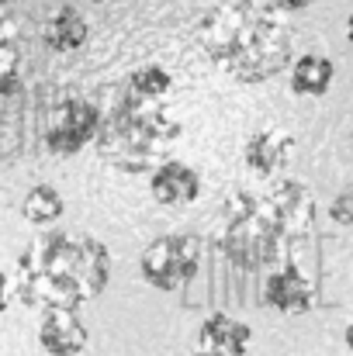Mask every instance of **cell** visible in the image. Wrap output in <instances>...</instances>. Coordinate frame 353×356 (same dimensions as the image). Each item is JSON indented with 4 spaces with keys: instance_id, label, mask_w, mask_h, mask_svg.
<instances>
[{
    "instance_id": "44dd1931",
    "label": "cell",
    "mask_w": 353,
    "mask_h": 356,
    "mask_svg": "<svg viewBox=\"0 0 353 356\" xmlns=\"http://www.w3.org/2000/svg\"><path fill=\"white\" fill-rule=\"evenodd\" d=\"M343 343H347V350H353V318L347 322V329H343Z\"/></svg>"
},
{
    "instance_id": "3957f363",
    "label": "cell",
    "mask_w": 353,
    "mask_h": 356,
    "mask_svg": "<svg viewBox=\"0 0 353 356\" xmlns=\"http://www.w3.org/2000/svg\"><path fill=\"white\" fill-rule=\"evenodd\" d=\"M180 121L166 108L121 101L104 118L97 135V156L121 173H152L170 163V149L180 138Z\"/></svg>"
},
{
    "instance_id": "e0dca14e",
    "label": "cell",
    "mask_w": 353,
    "mask_h": 356,
    "mask_svg": "<svg viewBox=\"0 0 353 356\" xmlns=\"http://www.w3.org/2000/svg\"><path fill=\"white\" fill-rule=\"evenodd\" d=\"M63 211H66V201H63V194H59L56 187H49V184L31 187V191L24 194V201H21L24 222H28V225H38V229L56 225V222L63 218Z\"/></svg>"
},
{
    "instance_id": "277c9868",
    "label": "cell",
    "mask_w": 353,
    "mask_h": 356,
    "mask_svg": "<svg viewBox=\"0 0 353 356\" xmlns=\"http://www.w3.org/2000/svg\"><path fill=\"white\" fill-rule=\"evenodd\" d=\"M284 236L267 218L260 194L235 191L226 204V236L222 252L239 270H267L284 256Z\"/></svg>"
},
{
    "instance_id": "d6986e66",
    "label": "cell",
    "mask_w": 353,
    "mask_h": 356,
    "mask_svg": "<svg viewBox=\"0 0 353 356\" xmlns=\"http://www.w3.org/2000/svg\"><path fill=\"white\" fill-rule=\"evenodd\" d=\"M267 3H270V10H284V14H288V10H305V7H312L315 0H267Z\"/></svg>"
},
{
    "instance_id": "30bf717a",
    "label": "cell",
    "mask_w": 353,
    "mask_h": 356,
    "mask_svg": "<svg viewBox=\"0 0 353 356\" xmlns=\"http://www.w3.org/2000/svg\"><path fill=\"white\" fill-rule=\"evenodd\" d=\"M249 343H253V329L246 322H239L226 312H215L208 315L201 325H198V336H194V356H249Z\"/></svg>"
},
{
    "instance_id": "5bb4252c",
    "label": "cell",
    "mask_w": 353,
    "mask_h": 356,
    "mask_svg": "<svg viewBox=\"0 0 353 356\" xmlns=\"http://www.w3.org/2000/svg\"><path fill=\"white\" fill-rule=\"evenodd\" d=\"M173 94V73L159 63L139 66L128 80H125V101L132 104H149V108H166Z\"/></svg>"
},
{
    "instance_id": "9a60e30c",
    "label": "cell",
    "mask_w": 353,
    "mask_h": 356,
    "mask_svg": "<svg viewBox=\"0 0 353 356\" xmlns=\"http://www.w3.org/2000/svg\"><path fill=\"white\" fill-rule=\"evenodd\" d=\"M21 59H24L21 28H17L14 14L7 7H0V97H7L21 87Z\"/></svg>"
},
{
    "instance_id": "8992f818",
    "label": "cell",
    "mask_w": 353,
    "mask_h": 356,
    "mask_svg": "<svg viewBox=\"0 0 353 356\" xmlns=\"http://www.w3.org/2000/svg\"><path fill=\"white\" fill-rule=\"evenodd\" d=\"M101 124L104 115L91 104V101H80V97H70L63 101L45 124V149L52 156H77L84 152L87 145L97 142L101 135Z\"/></svg>"
},
{
    "instance_id": "7402d4cb",
    "label": "cell",
    "mask_w": 353,
    "mask_h": 356,
    "mask_svg": "<svg viewBox=\"0 0 353 356\" xmlns=\"http://www.w3.org/2000/svg\"><path fill=\"white\" fill-rule=\"evenodd\" d=\"M347 42H350V45H353V14H350V17H347Z\"/></svg>"
},
{
    "instance_id": "52a82bcc",
    "label": "cell",
    "mask_w": 353,
    "mask_h": 356,
    "mask_svg": "<svg viewBox=\"0 0 353 356\" xmlns=\"http://www.w3.org/2000/svg\"><path fill=\"white\" fill-rule=\"evenodd\" d=\"M267 218L277 225V232L284 242L308 236L312 222H315V197L301 180H274L267 194H260Z\"/></svg>"
},
{
    "instance_id": "5b68a950",
    "label": "cell",
    "mask_w": 353,
    "mask_h": 356,
    "mask_svg": "<svg viewBox=\"0 0 353 356\" xmlns=\"http://www.w3.org/2000/svg\"><path fill=\"white\" fill-rule=\"evenodd\" d=\"M139 270H142V280L156 291H180L187 287L198 270H201V242L194 236H163L156 242H149L142 249V259H139Z\"/></svg>"
},
{
    "instance_id": "603a6c76",
    "label": "cell",
    "mask_w": 353,
    "mask_h": 356,
    "mask_svg": "<svg viewBox=\"0 0 353 356\" xmlns=\"http://www.w3.org/2000/svg\"><path fill=\"white\" fill-rule=\"evenodd\" d=\"M7 3H10V0H0V7H7Z\"/></svg>"
},
{
    "instance_id": "7c38bea8",
    "label": "cell",
    "mask_w": 353,
    "mask_h": 356,
    "mask_svg": "<svg viewBox=\"0 0 353 356\" xmlns=\"http://www.w3.org/2000/svg\"><path fill=\"white\" fill-rule=\"evenodd\" d=\"M87 339V325L77 312H45L38 322V346L49 356H80Z\"/></svg>"
},
{
    "instance_id": "6da1fadb",
    "label": "cell",
    "mask_w": 353,
    "mask_h": 356,
    "mask_svg": "<svg viewBox=\"0 0 353 356\" xmlns=\"http://www.w3.org/2000/svg\"><path fill=\"white\" fill-rule=\"evenodd\" d=\"M111 280V252L87 232H42L14 266V294L21 305L45 312H77Z\"/></svg>"
},
{
    "instance_id": "2e32d148",
    "label": "cell",
    "mask_w": 353,
    "mask_h": 356,
    "mask_svg": "<svg viewBox=\"0 0 353 356\" xmlns=\"http://www.w3.org/2000/svg\"><path fill=\"white\" fill-rule=\"evenodd\" d=\"M333 80H336V66L326 56L305 52L291 63V90L298 97H326Z\"/></svg>"
},
{
    "instance_id": "ac0fdd59",
    "label": "cell",
    "mask_w": 353,
    "mask_h": 356,
    "mask_svg": "<svg viewBox=\"0 0 353 356\" xmlns=\"http://www.w3.org/2000/svg\"><path fill=\"white\" fill-rule=\"evenodd\" d=\"M329 222L340 225V229H353V187L340 191V194L329 201Z\"/></svg>"
},
{
    "instance_id": "ffe728a7",
    "label": "cell",
    "mask_w": 353,
    "mask_h": 356,
    "mask_svg": "<svg viewBox=\"0 0 353 356\" xmlns=\"http://www.w3.org/2000/svg\"><path fill=\"white\" fill-rule=\"evenodd\" d=\"M10 294H14V284H10V277L0 270V315L7 312V305H10Z\"/></svg>"
},
{
    "instance_id": "4fadbf2b",
    "label": "cell",
    "mask_w": 353,
    "mask_h": 356,
    "mask_svg": "<svg viewBox=\"0 0 353 356\" xmlns=\"http://www.w3.org/2000/svg\"><path fill=\"white\" fill-rule=\"evenodd\" d=\"M38 35H42V45H45L49 52L70 56V52H77V49L87 45L91 24H87V17H84L77 7H56V10L42 21Z\"/></svg>"
},
{
    "instance_id": "9c48e42d",
    "label": "cell",
    "mask_w": 353,
    "mask_h": 356,
    "mask_svg": "<svg viewBox=\"0 0 353 356\" xmlns=\"http://www.w3.org/2000/svg\"><path fill=\"white\" fill-rule=\"evenodd\" d=\"M319 301L315 284L298 266H274L263 280V305L281 315H308Z\"/></svg>"
},
{
    "instance_id": "cb8c5ba5",
    "label": "cell",
    "mask_w": 353,
    "mask_h": 356,
    "mask_svg": "<svg viewBox=\"0 0 353 356\" xmlns=\"http://www.w3.org/2000/svg\"><path fill=\"white\" fill-rule=\"evenodd\" d=\"M187 356H194V353H187Z\"/></svg>"
},
{
    "instance_id": "8fae6325",
    "label": "cell",
    "mask_w": 353,
    "mask_h": 356,
    "mask_svg": "<svg viewBox=\"0 0 353 356\" xmlns=\"http://www.w3.org/2000/svg\"><path fill=\"white\" fill-rule=\"evenodd\" d=\"M149 194L163 208H191L201 197V177L194 166L170 159L149 173Z\"/></svg>"
},
{
    "instance_id": "7a4b0ae2",
    "label": "cell",
    "mask_w": 353,
    "mask_h": 356,
    "mask_svg": "<svg viewBox=\"0 0 353 356\" xmlns=\"http://www.w3.org/2000/svg\"><path fill=\"white\" fill-rule=\"evenodd\" d=\"M205 56L239 83H263L291 70V35L270 7L256 0H229L208 10L198 24Z\"/></svg>"
},
{
    "instance_id": "ba28073f",
    "label": "cell",
    "mask_w": 353,
    "mask_h": 356,
    "mask_svg": "<svg viewBox=\"0 0 353 356\" xmlns=\"http://www.w3.org/2000/svg\"><path fill=\"white\" fill-rule=\"evenodd\" d=\"M295 159V135L284 128H263L242 145V163L260 180H281V173Z\"/></svg>"
}]
</instances>
